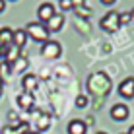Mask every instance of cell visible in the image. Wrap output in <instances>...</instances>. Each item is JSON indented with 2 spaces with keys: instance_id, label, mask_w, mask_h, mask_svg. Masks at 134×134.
<instances>
[{
  "instance_id": "cell-1",
  "label": "cell",
  "mask_w": 134,
  "mask_h": 134,
  "mask_svg": "<svg viewBox=\"0 0 134 134\" xmlns=\"http://www.w3.org/2000/svg\"><path fill=\"white\" fill-rule=\"evenodd\" d=\"M87 90L91 95H97V97H107L109 90H111V80L109 76H105L103 72H95L87 78Z\"/></svg>"
},
{
  "instance_id": "cell-2",
  "label": "cell",
  "mask_w": 134,
  "mask_h": 134,
  "mask_svg": "<svg viewBox=\"0 0 134 134\" xmlns=\"http://www.w3.org/2000/svg\"><path fill=\"white\" fill-rule=\"evenodd\" d=\"M25 33L27 37H31L33 41H37V43H47L49 41V29H47V25L45 24H41V21H29L25 27Z\"/></svg>"
},
{
  "instance_id": "cell-3",
  "label": "cell",
  "mask_w": 134,
  "mask_h": 134,
  "mask_svg": "<svg viewBox=\"0 0 134 134\" xmlns=\"http://www.w3.org/2000/svg\"><path fill=\"white\" fill-rule=\"evenodd\" d=\"M99 25H101V29L103 31H109V33H115V31L121 27V21H119V12H115V10H111L107 12L103 18H101V21H99Z\"/></svg>"
},
{
  "instance_id": "cell-4",
  "label": "cell",
  "mask_w": 134,
  "mask_h": 134,
  "mask_svg": "<svg viewBox=\"0 0 134 134\" xmlns=\"http://www.w3.org/2000/svg\"><path fill=\"white\" fill-rule=\"evenodd\" d=\"M41 54H43L45 58H49V60H54V58H58L62 54V47H60L58 41L49 39L47 43H43V47H41Z\"/></svg>"
},
{
  "instance_id": "cell-5",
  "label": "cell",
  "mask_w": 134,
  "mask_h": 134,
  "mask_svg": "<svg viewBox=\"0 0 134 134\" xmlns=\"http://www.w3.org/2000/svg\"><path fill=\"white\" fill-rule=\"evenodd\" d=\"M119 95L124 99H132L134 97V78L128 76L119 84Z\"/></svg>"
},
{
  "instance_id": "cell-6",
  "label": "cell",
  "mask_w": 134,
  "mask_h": 134,
  "mask_svg": "<svg viewBox=\"0 0 134 134\" xmlns=\"http://www.w3.org/2000/svg\"><path fill=\"white\" fill-rule=\"evenodd\" d=\"M54 14H57L54 6H53V4H49V2H45V4H41V6L37 8V18H39L37 21H41V24H47L51 18L54 16Z\"/></svg>"
},
{
  "instance_id": "cell-7",
  "label": "cell",
  "mask_w": 134,
  "mask_h": 134,
  "mask_svg": "<svg viewBox=\"0 0 134 134\" xmlns=\"http://www.w3.org/2000/svg\"><path fill=\"white\" fill-rule=\"evenodd\" d=\"M128 115H130V111L124 103H115L113 107H111V119L113 121H126Z\"/></svg>"
},
{
  "instance_id": "cell-8",
  "label": "cell",
  "mask_w": 134,
  "mask_h": 134,
  "mask_svg": "<svg viewBox=\"0 0 134 134\" xmlns=\"http://www.w3.org/2000/svg\"><path fill=\"white\" fill-rule=\"evenodd\" d=\"M20 57H21V49H18L16 45H10V47H4V58H2V60H4V62H8L10 66H12V64L16 62Z\"/></svg>"
},
{
  "instance_id": "cell-9",
  "label": "cell",
  "mask_w": 134,
  "mask_h": 134,
  "mask_svg": "<svg viewBox=\"0 0 134 134\" xmlns=\"http://www.w3.org/2000/svg\"><path fill=\"white\" fill-rule=\"evenodd\" d=\"M68 134H86L87 132V124L86 121H82V119H72L70 122H68Z\"/></svg>"
},
{
  "instance_id": "cell-10",
  "label": "cell",
  "mask_w": 134,
  "mask_h": 134,
  "mask_svg": "<svg viewBox=\"0 0 134 134\" xmlns=\"http://www.w3.org/2000/svg\"><path fill=\"white\" fill-rule=\"evenodd\" d=\"M45 25H47L49 33H57V31H60L62 25H64V16H62V14H54Z\"/></svg>"
},
{
  "instance_id": "cell-11",
  "label": "cell",
  "mask_w": 134,
  "mask_h": 134,
  "mask_svg": "<svg viewBox=\"0 0 134 134\" xmlns=\"http://www.w3.org/2000/svg\"><path fill=\"white\" fill-rule=\"evenodd\" d=\"M37 84H39V80H37L35 74H25V76H21V87L25 90V93H31V91H35Z\"/></svg>"
},
{
  "instance_id": "cell-12",
  "label": "cell",
  "mask_w": 134,
  "mask_h": 134,
  "mask_svg": "<svg viewBox=\"0 0 134 134\" xmlns=\"http://www.w3.org/2000/svg\"><path fill=\"white\" fill-rule=\"evenodd\" d=\"M16 101H18V105H20L21 109H25V111H31V109H33V103H35V101H33V95H31V93H25V91L18 95Z\"/></svg>"
},
{
  "instance_id": "cell-13",
  "label": "cell",
  "mask_w": 134,
  "mask_h": 134,
  "mask_svg": "<svg viewBox=\"0 0 134 134\" xmlns=\"http://www.w3.org/2000/svg\"><path fill=\"white\" fill-rule=\"evenodd\" d=\"M25 43H27V33H25V29H16V31H14V41H12V45H16L18 49H24Z\"/></svg>"
},
{
  "instance_id": "cell-14",
  "label": "cell",
  "mask_w": 134,
  "mask_h": 134,
  "mask_svg": "<svg viewBox=\"0 0 134 134\" xmlns=\"http://www.w3.org/2000/svg\"><path fill=\"white\" fill-rule=\"evenodd\" d=\"M12 41H14V31L10 27H2L0 29V45L2 47H10Z\"/></svg>"
},
{
  "instance_id": "cell-15",
  "label": "cell",
  "mask_w": 134,
  "mask_h": 134,
  "mask_svg": "<svg viewBox=\"0 0 134 134\" xmlns=\"http://www.w3.org/2000/svg\"><path fill=\"white\" fill-rule=\"evenodd\" d=\"M37 130H47L51 126V117L47 113H37Z\"/></svg>"
},
{
  "instance_id": "cell-16",
  "label": "cell",
  "mask_w": 134,
  "mask_h": 134,
  "mask_svg": "<svg viewBox=\"0 0 134 134\" xmlns=\"http://www.w3.org/2000/svg\"><path fill=\"white\" fill-rule=\"evenodd\" d=\"M27 64H29V60H27L25 57H20L16 62L12 64V70H16V72H24L25 68H27Z\"/></svg>"
},
{
  "instance_id": "cell-17",
  "label": "cell",
  "mask_w": 134,
  "mask_h": 134,
  "mask_svg": "<svg viewBox=\"0 0 134 134\" xmlns=\"http://www.w3.org/2000/svg\"><path fill=\"white\" fill-rule=\"evenodd\" d=\"M74 12H76L78 16L82 18V20H87V18L91 16V8H87V6H80V8H74Z\"/></svg>"
},
{
  "instance_id": "cell-18",
  "label": "cell",
  "mask_w": 134,
  "mask_h": 134,
  "mask_svg": "<svg viewBox=\"0 0 134 134\" xmlns=\"http://www.w3.org/2000/svg\"><path fill=\"white\" fill-rule=\"evenodd\" d=\"M10 72H12V66H10L8 62H4V60H2V62H0V78L4 80V78H6Z\"/></svg>"
},
{
  "instance_id": "cell-19",
  "label": "cell",
  "mask_w": 134,
  "mask_h": 134,
  "mask_svg": "<svg viewBox=\"0 0 134 134\" xmlns=\"http://www.w3.org/2000/svg\"><path fill=\"white\" fill-rule=\"evenodd\" d=\"M119 21H121V25L122 24H130L132 21V14L130 12H119Z\"/></svg>"
},
{
  "instance_id": "cell-20",
  "label": "cell",
  "mask_w": 134,
  "mask_h": 134,
  "mask_svg": "<svg viewBox=\"0 0 134 134\" xmlns=\"http://www.w3.org/2000/svg\"><path fill=\"white\" fill-rule=\"evenodd\" d=\"M86 105H87V97H86V95H78V97H76V107L84 109Z\"/></svg>"
},
{
  "instance_id": "cell-21",
  "label": "cell",
  "mask_w": 134,
  "mask_h": 134,
  "mask_svg": "<svg viewBox=\"0 0 134 134\" xmlns=\"http://www.w3.org/2000/svg\"><path fill=\"white\" fill-rule=\"evenodd\" d=\"M58 6H60V10H74L72 0H58Z\"/></svg>"
},
{
  "instance_id": "cell-22",
  "label": "cell",
  "mask_w": 134,
  "mask_h": 134,
  "mask_svg": "<svg viewBox=\"0 0 134 134\" xmlns=\"http://www.w3.org/2000/svg\"><path fill=\"white\" fill-rule=\"evenodd\" d=\"M80 6H86V0H72V8H80Z\"/></svg>"
},
{
  "instance_id": "cell-23",
  "label": "cell",
  "mask_w": 134,
  "mask_h": 134,
  "mask_svg": "<svg viewBox=\"0 0 134 134\" xmlns=\"http://www.w3.org/2000/svg\"><path fill=\"white\" fill-rule=\"evenodd\" d=\"M101 4H103V6H113L115 2H117V0H99Z\"/></svg>"
},
{
  "instance_id": "cell-24",
  "label": "cell",
  "mask_w": 134,
  "mask_h": 134,
  "mask_svg": "<svg viewBox=\"0 0 134 134\" xmlns=\"http://www.w3.org/2000/svg\"><path fill=\"white\" fill-rule=\"evenodd\" d=\"M6 10V0H0V14Z\"/></svg>"
},
{
  "instance_id": "cell-25",
  "label": "cell",
  "mask_w": 134,
  "mask_h": 134,
  "mask_svg": "<svg viewBox=\"0 0 134 134\" xmlns=\"http://www.w3.org/2000/svg\"><path fill=\"white\" fill-rule=\"evenodd\" d=\"M0 58H4V47L0 45Z\"/></svg>"
},
{
  "instance_id": "cell-26",
  "label": "cell",
  "mask_w": 134,
  "mask_h": 134,
  "mask_svg": "<svg viewBox=\"0 0 134 134\" xmlns=\"http://www.w3.org/2000/svg\"><path fill=\"white\" fill-rule=\"evenodd\" d=\"M126 134H134V124H132L130 128H128V132H126Z\"/></svg>"
},
{
  "instance_id": "cell-27",
  "label": "cell",
  "mask_w": 134,
  "mask_h": 134,
  "mask_svg": "<svg viewBox=\"0 0 134 134\" xmlns=\"http://www.w3.org/2000/svg\"><path fill=\"white\" fill-rule=\"evenodd\" d=\"M2 84H4V80H2V78H0V87H2Z\"/></svg>"
},
{
  "instance_id": "cell-28",
  "label": "cell",
  "mask_w": 134,
  "mask_h": 134,
  "mask_svg": "<svg viewBox=\"0 0 134 134\" xmlns=\"http://www.w3.org/2000/svg\"><path fill=\"white\" fill-rule=\"evenodd\" d=\"M130 14H132V21H134V10H132V12H130Z\"/></svg>"
},
{
  "instance_id": "cell-29",
  "label": "cell",
  "mask_w": 134,
  "mask_h": 134,
  "mask_svg": "<svg viewBox=\"0 0 134 134\" xmlns=\"http://www.w3.org/2000/svg\"><path fill=\"white\" fill-rule=\"evenodd\" d=\"M27 134H39V132H27Z\"/></svg>"
},
{
  "instance_id": "cell-30",
  "label": "cell",
  "mask_w": 134,
  "mask_h": 134,
  "mask_svg": "<svg viewBox=\"0 0 134 134\" xmlns=\"http://www.w3.org/2000/svg\"><path fill=\"white\" fill-rule=\"evenodd\" d=\"M0 97H2V87H0Z\"/></svg>"
},
{
  "instance_id": "cell-31",
  "label": "cell",
  "mask_w": 134,
  "mask_h": 134,
  "mask_svg": "<svg viewBox=\"0 0 134 134\" xmlns=\"http://www.w3.org/2000/svg\"><path fill=\"white\" fill-rule=\"evenodd\" d=\"M97 134H107V132H97Z\"/></svg>"
},
{
  "instance_id": "cell-32",
  "label": "cell",
  "mask_w": 134,
  "mask_h": 134,
  "mask_svg": "<svg viewBox=\"0 0 134 134\" xmlns=\"http://www.w3.org/2000/svg\"><path fill=\"white\" fill-rule=\"evenodd\" d=\"M10 2H16V0H10Z\"/></svg>"
}]
</instances>
